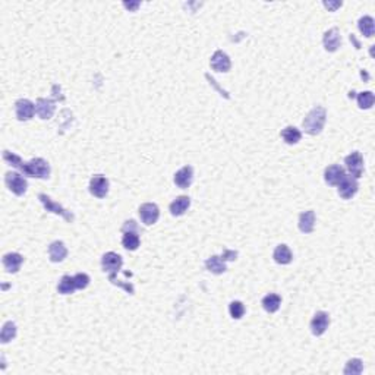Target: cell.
Returning <instances> with one entry per match:
<instances>
[{"instance_id": "d6986e66", "label": "cell", "mask_w": 375, "mask_h": 375, "mask_svg": "<svg viewBox=\"0 0 375 375\" xmlns=\"http://www.w3.org/2000/svg\"><path fill=\"white\" fill-rule=\"evenodd\" d=\"M191 205V198L186 195H182V197H177L172 204H170V213L172 216L179 217V216H183Z\"/></svg>"}, {"instance_id": "836d02e7", "label": "cell", "mask_w": 375, "mask_h": 375, "mask_svg": "<svg viewBox=\"0 0 375 375\" xmlns=\"http://www.w3.org/2000/svg\"><path fill=\"white\" fill-rule=\"evenodd\" d=\"M223 260L224 261H233L236 260V257H238V252H235V251H229V249H224L223 251Z\"/></svg>"}, {"instance_id": "4dcf8cb0", "label": "cell", "mask_w": 375, "mask_h": 375, "mask_svg": "<svg viewBox=\"0 0 375 375\" xmlns=\"http://www.w3.org/2000/svg\"><path fill=\"white\" fill-rule=\"evenodd\" d=\"M229 312L232 315V318L235 320H240L245 314V305L239 301H233L229 305Z\"/></svg>"}, {"instance_id": "ba28073f", "label": "cell", "mask_w": 375, "mask_h": 375, "mask_svg": "<svg viewBox=\"0 0 375 375\" xmlns=\"http://www.w3.org/2000/svg\"><path fill=\"white\" fill-rule=\"evenodd\" d=\"M337 186H339V195L342 198L350 199L358 192L359 185H358V179H355L352 176H344Z\"/></svg>"}, {"instance_id": "d6a6232c", "label": "cell", "mask_w": 375, "mask_h": 375, "mask_svg": "<svg viewBox=\"0 0 375 375\" xmlns=\"http://www.w3.org/2000/svg\"><path fill=\"white\" fill-rule=\"evenodd\" d=\"M122 232H123V233H125V232H138V226H136V223L134 220H129V221H126L125 224H123Z\"/></svg>"}, {"instance_id": "cb8c5ba5", "label": "cell", "mask_w": 375, "mask_h": 375, "mask_svg": "<svg viewBox=\"0 0 375 375\" xmlns=\"http://www.w3.org/2000/svg\"><path fill=\"white\" fill-rule=\"evenodd\" d=\"M280 305H281V298L279 295H276V293H270V295H267V296L262 299V308L270 314L277 312L279 308H280Z\"/></svg>"}, {"instance_id": "1f68e13d", "label": "cell", "mask_w": 375, "mask_h": 375, "mask_svg": "<svg viewBox=\"0 0 375 375\" xmlns=\"http://www.w3.org/2000/svg\"><path fill=\"white\" fill-rule=\"evenodd\" d=\"M75 279V284H76V289H85L88 284H90V276L85 274V273H78L76 276H73Z\"/></svg>"}, {"instance_id": "f1b7e54d", "label": "cell", "mask_w": 375, "mask_h": 375, "mask_svg": "<svg viewBox=\"0 0 375 375\" xmlns=\"http://www.w3.org/2000/svg\"><path fill=\"white\" fill-rule=\"evenodd\" d=\"M364 371V364L361 359H350L344 366V374L346 375H358Z\"/></svg>"}, {"instance_id": "2e32d148", "label": "cell", "mask_w": 375, "mask_h": 375, "mask_svg": "<svg viewBox=\"0 0 375 375\" xmlns=\"http://www.w3.org/2000/svg\"><path fill=\"white\" fill-rule=\"evenodd\" d=\"M35 112L43 120L50 119L54 113V101L49 100V98H38L37 105H35Z\"/></svg>"}, {"instance_id": "7402d4cb", "label": "cell", "mask_w": 375, "mask_h": 375, "mask_svg": "<svg viewBox=\"0 0 375 375\" xmlns=\"http://www.w3.org/2000/svg\"><path fill=\"white\" fill-rule=\"evenodd\" d=\"M205 267H207V270L214 273V274H223L224 271L227 270L226 261L223 260V257H219V255L210 257L209 260L205 261Z\"/></svg>"}, {"instance_id": "7c38bea8", "label": "cell", "mask_w": 375, "mask_h": 375, "mask_svg": "<svg viewBox=\"0 0 375 375\" xmlns=\"http://www.w3.org/2000/svg\"><path fill=\"white\" fill-rule=\"evenodd\" d=\"M210 65H211V68L216 72H229L230 68H232L230 57L224 52H221V50H217V52L213 54V57L210 60Z\"/></svg>"}, {"instance_id": "5b68a950", "label": "cell", "mask_w": 375, "mask_h": 375, "mask_svg": "<svg viewBox=\"0 0 375 375\" xmlns=\"http://www.w3.org/2000/svg\"><path fill=\"white\" fill-rule=\"evenodd\" d=\"M344 163H346V167L350 173V176L355 177V179H359L362 176L364 173V158H362V154L359 151H353L352 154L344 158Z\"/></svg>"}, {"instance_id": "7a4b0ae2", "label": "cell", "mask_w": 375, "mask_h": 375, "mask_svg": "<svg viewBox=\"0 0 375 375\" xmlns=\"http://www.w3.org/2000/svg\"><path fill=\"white\" fill-rule=\"evenodd\" d=\"M327 120V112L324 107H314L312 110L303 119V129L309 135H318L321 134L324 125Z\"/></svg>"}, {"instance_id": "e575fe53", "label": "cell", "mask_w": 375, "mask_h": 375, "mask_svg": "<svg viewBox=\"0 0 375 375\" xmlns=\"http://www.w3.org/2000/svg\"><path fill=\"white\" fill-rule=\"evenodd\" d=\"M324 6H325V8H333V11H334L336 8H340V6H342V2H337V3H333V5H331V3H327V2H324Z\"/></svg>"}, {"instance_id": "9a60e30c", "label": "cell", "mask_w": 375, "mask_h": 375, "mask_svg": "<svg viewBox=\"0 0 375 375\" xmlns=\"http://www.w3.org/2000/svg\"><path fill=\"white\" fill-rule=\"evenodd\" d=\"M192 180H194V169L191 166L182 167L175 175V183L180 189H186V187L191 186Z\"/></svg>"}, {"instance_id": "ffe728a7", "label": "cell", "mask_w": 375, "mask_h": 375, "mask_svg": "<svg viewBox=\"0 0 375 375\" xmlns=\"http://www.w3.org/2000/svg\"><path fill=\"white\" fill-rule=\"evenodd\" d=\"M299 230L302 233H311L315 227V213L312 210H308V211H303L302 214L299 216Z\"/></svg>"}, {"instance_id": "d590c367", "label": "cell", "mask_w": 375, "mask_h": 375, "mask_svg": "<svg viewBox=\"0 0 375 375\" xmlns=\"http://www.w3.org/2000/svg\"><path fill=\"white\" fill-rule=\"evenodd\" d=\"M138 6H139V3H138V2H136V3H125V8H128V9H132V11H135Z\"/></svg>"}, {"instance_id": "4316f807", "label": "cell", "mask_w": 375, "mask_h": 375, "mask_svg": "<svg viewBox=\"0 0 375 375\" xmlns=\"http://www.w3.org/2000/svg\"><path fill=\"white\" fill-rule=\"evenodd\" d=\"M16 336V325L12 321L3 324V328H2V333H0V342L2 343H9L12 339H15Z\"/></svg>"}, {"instance_id": "603a6c76", "label": "cell", "mask_w": 375, "mask_h": 375, "mask_svg": "<svg viewBox=\"0 0 375 375\" xmlns=\"http://www.w3.org/2000/svg\"><path fill=\"white\" fill-rule=\"evenodd\" d=\"M281 138L286 144L289 145H293V144H298L302 138V134L298 128L295 126H286L283 131H281Z\"/></svg>"}, {"instance_id": "484cf974", "label": "cell", "mask_w": 375, "mask_h": 375, "mask_svg": "<svg viewBox=\"0 0 375 375\" xmlns=\"http://www.w3.org/2000/svg\"><path fill=\"white\" fill-rule=\"evenodd\" d=\"M57 290L60 295H71L76 290V284H75V279L71 276H63L62 280L57 286Z\"/></svg>"}, {"instance_id": "8fae6325", "label": "cell", "mask_w": 375, "mask_h": 375, "mask_svg": "<svg viewBox=\"0 0 375 375\" xmlns=\"http://www.w3.org/2000/svg\"><path fill=\"white\" fill-rule=\"evenodd\" d=\"M90 192L97 198H105L109 192V180L101 175H95L90 182Z\"/></svg>"}, {"instance_id": "44dd1931", "label": "cell", "mask_w": 375, "mask_h": 375, "mask_svg": "<svg viewBox=\"0 0 375 375\" xmlns=\"http://www.w3.org/2000/svg\"><path fill=\"white\" fill-rule=\"evenodd\" d=\"M273 258L277 264H281V265H286V264H290L293 260V255L289 246L287 245H279L276 249H274V254H273Z\"/></svg>"}, {"instance_id": "ac0fdd59", "label": "cell", "mask_w": 375, "mask_h": 375, "mask_svg": "<svg viewBox=\"0 0 375 375\" xmlns=\"http://www.w3.org/2000/svg\"><path fill=\"white\" fill-rule=\"evenodd\" d=\"M68 255V249L65 246V243L60 242V240H56L50 243L49 246V257H50V261L52 262H62Z\"/></svg>"}, {"instance_id": "3957f363", "label": "cell", "mask_w": 375, "mask_h": 375, "mask_svg": "<svg viewBox=\"0 0 375 375\" xmlns=\"http://www.w3.org/2000/svg\"><path fill=\"white\" fill-rule=\"evenodd\" d=\"M122 257L116 252H107L103 255L101 258V267H103V271L105 273H109V279L110 281L115 284L116 281V274L119 273V270L122 268Z\"/></svg>"}, {"instance_id": "4fadbf2b", "label": "cell", "mask_w": 375, "mask_h": 375, "mask_svg": "<svg viewBox=\"0 0 375 375\" xmlns=\"http://www.w3.org/2000/svg\"><path fill=\"white\" fill-rule=\"evenodd\" d=\"M344 176H346L344 169L342 166H339V164L328 166L325 169V172H324V179H325V182H327L328 185H331V186H337V185L342 182V179H343Z\"/></svg>"}, {"instance_id": "f546056e", "label": "cell", "mask_w": 375, "mask_h": 375, "mask_svg": "<svg viewBox=\"0 0 375 375\" xmlns=\"http://www.w3.org/2000/svg\"><path fill=\"white\" fill-rule=\"evenodd\" d=\"M374 101L375 97L371 91H364V93L358 94V106L361 109H365V110L366 109H371L372 105H374Z\"/></svg>"}, {"instance_id": "6da1fadb", "label": "cell", "mask_w": 375, "mask_h": 375, "mask_svg": "<svg viewBox=\"0 0 375 375\" xmlns=\"http://www.w3.org/2000/svg\"><path fill=\"white\" fill-rule=\"evenodd\" d=\"M3 158L12 167L21 170L25 176L38 177V179H47L50 176V166L44 158H32L31 161L24 163L21 157L13 154L11 151H3Z\"/></svg>"}, {"instance_id": "52a82bcc", "label": "cell", "mask_w": 375, "mask_h": 375, "mask_svg": "<svg viewBox=\"0 0 375 375\" xmlns=\"http://www.w3.org/2000/svg\"><path fill=\"white\" fill-rule=\"evenodd\" d=\"M139 217L145 226H151V224L157 223V220L160 217V210L157 207V204H153V202L142 204L139 207Z\"/></svg>"}, {"instance_id": "5bb4252c", "label": "cell", "mask_w": 375, "mask_h": 375, "mask_svg": "<svg viewBox=\"0 0 375 375\" xmlns=\"http://www.w3.org/2000/svg\"><path fill=\"white\" fill-rule=\"evenodd\" d=\"M324 47L327 52H336L342 46V35L337 28H331L324 34Z\"/></svg>"}, {"instance_id": "83f0119b", "label": "cell", "mask_w": 375, "mask_h": 375, "mask_svg": "<svg viewBox=\"0 0 375 375\" xmlns=\"http://www.w3.org/2000/svg\"><path fill=\"white\" fill-rule=\"evenodd\" d=\"M359 31L364 34L365 37H372L374 35V19L371 16H364L358 22Z\"/></svg>"}, {"instance_id": "d4e9b609", "label": "cell", "mask_w": 375, "mask_h": 375, "mask_svg": "<svg viewBox=\"0 0 375 375\" xmlns=\"http://www.w3.org/2000/svg\"><path fill=\"white\" fill-rule=\"evenodd\" d=\"M139 243H141V240H139V236L136 235V232H125V233H123L122 245L125 246V249L128 251L138 249Z\"/></svg>"}, {"instance_id": "277c9868", "label": "cell", "mask_w": 375, "mask_h": 375, "mask_svg": "<svg viewBox=\"0 0 375 375\" xmlns=\"http://www.w3.org/2000/svg\"><path fill=\"white\" fill-rule=\"evenodd\" d=\"M5 183H6V186L9 187L12 192H13L15 195H18V197L24 195V194L27 192V187H28V183H27L25 177H22V175L16 173V172H13V173H12V172L6 173V176H5Z\"/></svg>"}, {"instance_id": "8992f818", "label": "cell", "mask_w": 375, "mask_h": 375, "mask_svg": "<svg viewBox=\"0 0 375 375\" xmlns=\"http://www.w3.org/2000/svg\"><path fill=\"white\" fill-rule=\"evenodd\" d=\"M38 199L41 201V204L44 205V209L47 210V211H50V213H54V214H57V216H62L63 219L66 220V221L72 223L73 219H75L71 211L65 210L62 205H59L57 202L52 201V198H50V197H47L46 194H40V195H38Z\"/></svg>"}, {"instance_id": "e0dca14e", "label": "cell", "mask_w": 375, "mask_h": 375, "mask_svg": "<svg viewBox=\"0 0 375 375\" xmlns=\"http://www.w3.org/2000/svg\"><path fill=\"white\" fill-rule=\"evenodd\" d=\"M22 262H24V257L18 252H9L3 257V265L8 273H18Z\"/></svg>"}, {"instance_id": "30bf717a", "label": "cell", "mask_w": 375, "mask_h": 375, "mask_svg": "<svg viewBox=\"0 0 375 375\" xmlns=\"http://www.w3.org/2000/svg\"><path fill=\"white\" fill-rule=\"evenodd\" d=\"M15 112H16V117L18 120L25 122V120H30L34 113H35V106L32 105L30 100L27 98H21L15 103Z\"/></svg>"}, {"instance_id": "9c48e42d", "label": "cell", "mask_w": 375, "mask_h": 375, "mask_svg": "<svg viewBox=\"0 0 375 375\" xmlns=\"http://www.w3.org/2000/svg\"><path fill=\"white\" fill-rule=\"evenodd\" d=\"M330 325V317L324 311H318L311 321V331L314 336H323Z\"/></svg>"}]
</instances>
